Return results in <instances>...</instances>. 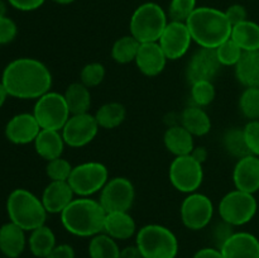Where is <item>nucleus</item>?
<instances>
[{
  "mask_svg": "<svg viewBox=\"0 0 259 258\" xmlns=\"http://www.w3.org/2000/svg\"><path fill=\"white\" fill-rule=\"evenodd\" d=\"M2 82L9 96L17 99H39L52 88V73L39 60L22 57L12 61L3 71Z\"/></svg>",
  "mask_w": 259,
  "mask_h": 258,
  "instance_id": "obj_1",
  "label": "nucleus"
},
{
  "mask_svg": "<svg viewBox=\"0 0 259 258\" xmlns=\"http://www.w3.org/2000/svg\"><path fill=\"white\" fill-rule=\"evenodd\" d=\"M194 42L201 48L219 47L232 37L233 25L224 12L210 7H197L186 20Z\"/></svg>",
  "mask_w": 259,
  "mask_h": 258,
  "instance_id": "obj_2",
  "label": "nucleus"
},
{
  "mask_svg": "<svg viewBox=\"0 0 259 258\" xmlns=\"http://www.w3.org/2000/svg\"><path fill=\"white\" fill-rule=\"evenodd\" d=\"M62 227L70 234L91 238L104 232L106 211L99 200L91 197H75L60 214Z\"/></svg>",
  "mask_w": 259,
  "mask_h": 258,
  "instance_id": "obj_3",
  "label": "nucleus"
},
{
  "mask_svg": "<svg viewBox=\"0 0 259 258\" xmlns=\"http://www.w3.org/2000/svg\"><path fill=\"white\" fill-rule=\"evenodd\" d=\"M7 211L10 222L25 232H32L45 225L47 210L42 200L25 189H15L7 200Z\"/></svg>",
  "mask_w": 259,
  "mask_h": 258,
  "instance_id": "obj_4",
  "label": "nucleus"
},
{
  "mask_svg": "<svg viewBox=\"0 0 259 258\" xmlns=\"http://www.w3.org/2000/svg\"><path fill=\"white\" fill-rule=\"evenodd\" d=\"M136 245L143 258H176L179 240L175 233L159 224H147L136 234Z\"/></svg>",
  "mask_w": 259,
  "mask_h": 258,
  "instance_id": "obj_5",
  "label": "nucleus"
},
{
  "mask_svg": "<svg viewBox=\"0 0 259 258\" xmlns=\"http://www.w3.org/2000/svg\"><path fill=\"white\" fill-rule=\"evenodd\" d=\"M167 24L168 19L163 8L157 3L147 2L133 12L129 29L138 42H158Z\"/></svg>",
  "mask_w": 259,
  "mask_h": 258,
  "instance_id": "obj_6",
  "label": "nucleus"
},
{
  "mask_svg": "<svg viewBox=\"0 0 259 258\" xmlns=\"http://www.w3.org/2000/svg\"><path fill=\"white\" fill-rule=\"evenodd\" d=\"M257 209L258 204L254 194L235 189L223 196L218 211L223 222L228 223L232 227H240L249 223L254 218Z\"/></svg>",
  "mask_w": 259,
  "mask_h": 258,
  "instance_id": "obj_7",
  "label": "nucleus"
},
{
  "mask_svg": "<svg viewBox=\"0 0 259 258\" xmlns=\"http://www.w3.org/2000/svg\"><path fill=\"white\" fill-rule=\"evenodd\" d=\"M108 181L109 171L105 164L89 161L73 167L67 182L76 196L90 197L91 195L100 192Z\"/></svg>",
  "mask_w": 259,
  "mask_h": 258,
  "instance_id": "obj_8",
  "label": "nucleus"
},
{
  "mask_svg": "<svg viewBox=\"0 0 259 258\" xmlns=\"http://www.w3.org/2000/svg\"><path fill=\"white\" fill-rule=\"evenodd\" d=\"M33 115L37 119L40 129L62 131L63 125L71 116L63 94L48 91L37 99L33 109Z\"/></svg>",
  "mask_w": 259,
  "mask_h": 258,
  "instance_id": "obj_9",
  "label": "nucleus"
},
{
  "mask_svg": "<svg viewBox=\"0 0 259 258\" xmlns=\"http://www.w3.org/2000/svg\"><path fill=\"white\" fill-rule=\"evenodd\" d=\"M168 177L172 186L184 194H192L199 190L204 181V168L191 156L175 157L169 164Z\"/></svg>",
  "mask_w": 259,
  "mask_h": 258,
  "instance_id": "obj_10",
  "label": "nucleus"
},
{
  "mask_svg": "<svg viewBox=\"0 0 259 258\" xmlns=\"http://www.w3.org/2000/svg\"><path fill=\"white\" fill-rule=\"evenodd\" d=\"M136 200V189L126 177L109 179L100 191L99 202L106 212L129 211Z\"/></svg>",
  "mask_w": 259,
  "mask_h": 258,
  "instance_id": "obj_11",
  "label": "nucleus"
},
{
  "mask_svg": "<svg viewBox=\"0 0 259 258\" xmlns=\"http://www.w3.org/2000/svg\"><path fill=\"white\" fill-rule=\"evenodd\" d=\"M180 215L187 229L201 230L210 224L214 217V204L209 196L201 192L187 194L180 207Z\"/></svg>",
  "mask_w": 259,
  "mask_h": 258,
  "instance_id": "obj_12",
  "label": "nucleus"
},
{
  "mask_svg": "<svg viewBox=\"0 0 259 258\" xmlns=\"http://www.w3.org/2000/svg\"><path fill=\"white\" fill-rule=\"evenodd\" d=\"M100 129L95 116L90 113L72 114L63 125L62 133L66 146L71 148H81L95 139Z\"/></svg>",
  "mask_w": 259,
  "mask_h": 258,
  "instance_id": "obj_13",
  "label": "nucleus"
},
{
  "mask_svg": "<svg viewBox=\"0 0 259 258\" xmlns=\"http://www.w3.org/2000/svg\"><path fill=\"white\" fill-rule=\"evenodd\" d=\"M192 42L194 40L186 23L175 22V20L168 22L158 40L166 57L172 61L184 57L189 52Z\"/></svg>",
  "mask_w": 259,
  "mask_h": 258,
  "instance_id": "obj_14",
  "label": "nucleus"
},
{
  "mask_svg": "<svg viewBox=\"0 0 259 258\" xmlns=\"http://www.w3.org/2000/svg\"><path fill=\"white\" fill-rule=\"evenodd\" d=\"M222 68L215 50L201 48L192 55L186 67V77L190 83L201 80L212 81Z\"/></svg>",
  "mask_w": 259,
  "mask_h": 258,
  "instance_id": "obj_15",
  "label": "nucleus"
},
{
  "mask_svg": "<svg viewBox=\"0 0 259 258\" xmlns=\"http://www.w3.org/2000/svg\"><path fill=\"white\" fill-rule=\"evenodd\" d=\"M39 132L40 126L33 113L17 114L5 126V136L8 141L14 144L34 143Z\"/></svg>",
  "mask_w": 259,
  "mask_h": 258,
  "instance_id": "obj_16",
  "label": "nucleus"
},
{
  "mask_svg": "<svg viewBox=\"0 0 259 258\" xmlns=\"http://www.w3.org/2000/svg\"><path fill=\"white\" fill-rule=\"evenodd\" d=\"M168 58L158 42L141 43L136 57V65L143 75L148 77L158 76L166 67Z\"/></svg>",
  "mask_w": 259,
  "mask_h": 258,
  "instance_id": "obj_17",
  "label": "nucleus"
},
{
  "mask_svg": "<svg viewBox=\"0 0 259 258\" xmlns=\"http://www.w3.org/2000/svg\"><path fill=\"white\" fill-rule=\"evenodd\" d=\"M233 182L237 190L255 194L259 190V157L249 154L238 159L233 169Z\"/></svg>",
  "mask_w": 259,
  "mask_h": 258,
  "instance_id": "obj_18",
  "label": "nucleus"
},
{
  "mask_svg": "<svg viewBox=\"0 0 259 258\" xmlns=\"http://www.w3.org/2000/svg\"><path fill=\"white\" fill-rule=\"evenodd\" d=\"M224 258H259V239L247 232H237L220 248Z\"/></svg>",
  "mask_w": 259,
  "mask_h": 258,
  "instance_id": "obj_19",
  "label": "nucleus"
},
{
  "mask_svg": "<svg viewBox=\"0 0 259 258\" xmlns=\"http://www.w3.org/2000/svg\"><path fill=\"white\" fill-rule=\"evenodd\" d=\"M73 199L75 192L67 181H51L40 197L48 214H61Z\"/></svg>",
  "mask_w": 259,
  "mask_h": 258,
  "instance_id": "obj_20",
  "label": "nucleus"
},
{
  "mask_svg": "<svg viewBox=\"0 0 259 258\" xmlns=\"http://www.w3.org/2000/svg\"><path fill=\"white\" fill-rule=\"evenodd\" d=\"M137 224L128 211L106 212L104 222V233L115 240L131 239L137 234Z\"/></svg>",
  "mask_w": 259,
  "mask_h": 258,
  "instance_id": "obj_21",
  "label": "nucleus"
},
{
  "mask_svg": "<svg viewBox=\"0 0 259 258\" xmlns=\"http://www.w3.org/2000/svg\"><path fill=\"white\" fill-rule=\"evenodd\" d=\"M27 244L25 230L9 222L0 227V250L8 258H18Z\"/></svg>",
  "mask_w": 259,
  "mask_h": 258,
  "instance_id": "obj_22",
  "label": "nucleus"
},
{
  "mask_svg": "<svg viewBox=\"0 0 259 258\" xmlns=\"http://www.w3.org/2000/svg\"><path fill=\"white\" fill-rule=\"evenodd\" d=\"M65 146V139L61 131H52V129H40L34 141L35 152L47 162L62 157Z\"/></svg>",
  "mask_w": 259,
  "mask_h": 258,
  "instance_id": "obj_23",
  "label": "nucleus"
},
{
  "mask_svg": "<svg viewBox=\"0 0 259 258\" xmlns=\"http://www.w3.org/2000/svg\"><path fill=\"white\" fill-rule=\"evenodd\" d=\"M163 143L167 151L175 157L189 156L195 148L194 136L187 129L180 125H172L164 132Z\"/></svg>",
  "mask_w": 259,
  "mask_h": 258,
  "instance_id": "obj_24",
  "label": "nucleus"
},
{
  "mask_svg": "<svg viewBox=\"0 0 259 258\" xmlns=\"http://www.w3.org/2000/svg\"><path fill=\"white\" fill-rule=\"evenodd\" d=\"M181 125L194 137H204L211 129V119L204 108L190 105L182 110Z\"/></svg>",
  "mask_w": 259,
  "mask_h": 258,
  "instance_id": "obj_25",
  "label": "nucleus"
},
{
  "mask_svg": "<svg viewBox=\"0 0 259 258\" xmlns=\"http://www.w3.org/2000/svg\"><path fill=\"white\" fill-rule=\"evenodd\" d=\"M235 77L244 88L259 86V51L243 52L235 66Z\"/></svg>",
  "mask_w": 259,
  "mask_h": 258,
  "instance_id": "obj_26",
  "label": "nucleus"
},
{
  "mask_svg": "<svg viewBox=\"0 0 259 258\" xmlns=\"http://www.w3.org/2000/svg\"><path fill=\"white\" fill-rule=\"evenodd\" d=\"M230 38L242 48L243 52L259 51V24L252 20H244L233 27Z\"/></svg>",
  "mask_w": 259,
  "mask_h": 258,
  "instance_id": "obj_27",
  "label": "nucleus"
},
{
  "mask_svg": "<svg viewBox=\"0 0 259 258\" xmlns=\"http://www.w3.org/2000/svg\"><path fill=\"white\" fill-rule=\"evenodd\" d=\"M63 98H65L71 115L89 113V109L91 106L90 89L81 83L80 81L70 83L63 93Z\"/></svg>",
  "mask_w": 259,
  "mask_h": 258,
  "instance_id": "obj_28",
  "label": "nucleus"
},
{
  "mask_svg": "<svg viewBox=\"0 0 259 258\" xmlns=\"http://www.w3.org/2000/svg\"><path fill=\"white\" fill-rule=\"evenodd\" d=\"M28 245H29V250L34 257L46 258L52 252L53 248L57 245L55 233L46 224L42 225V227L30 232Z\"/></svg>",
  "mask_w": 259,
  "mask_h": 258,
  "instance_id": "obj_29",
  "label": "nucleus"
},
{
  "mask_svg": "<svg viewBox=\"0 0 259 258\" xmlns=\"http://www.w3.org/2000/svg\"><path fill=\"white\" fill-rule=\"evenodd\" d=\"M99 126L103 129H114L118 128L126 116V109L123 104L118 101H110L105 103L96 110L94 114Z\"/></svg>",
  "mask_w": 259,
  "mask_h": 258,
  "instance_id": "obj_30",
  "label": "nucleus"
},
{
  "mask_svg": "<svg viewBox=\"0 0 259 258\" xmlns=\"http://www.w3.org/2000/svg\"><path fill=\"white\" fill-rule=\"evenodd\" d=\"M120 248L114 238L105 233H100L91 237L89 243L90 258H119Z\"/></svg>",
  "mask_w": 259,
  "mask_h": 258,
  "instance_id": "obj_31",
  "label": "nucleus"
},
{
  "mask_svg": "<svg viewBox=\"0 0 259 258\" xmlns=\"http://www.w3.org/2000/svg\"><path fill=\"white\" fill-rule=\"evenodd\" d=\"M141 42L136 39L132 34L123 35L114 42L111 47V57L116 63L126 65L136 61Z\"/></svg>",
  "mask_w": 259,
  "mask_h": 258,
  "instance_id": "obj_32",
  "label": "nucleus"
},
{
  "mask_svg": "<svg viewBox=\"0 0 259 258\" xmlns=\"http://www.w3.org/2000/svg\"><path fill=\"white\" fill-rule=\"evenodd\" d=\"M223 147L229 156L240 159L249 156L250 151L248 148L247 141L244 137L243 128H230L224 133L222 139Z\"/></svg>",
  "mask_w": 259,
  "mask_h": 258,
  "instance_id": "obj_33",
  "label": "nucleus"
},
{
  "mask_svg": "<svg viewBox=\"0 0 259 258\" xmlns=\"http://www.w3.org/2000/svg\"><path fill=\"white\" fill-rule=\"evenodd\" d=\"M191 85V100L192 105L205 108L214 101L217 91L212 81L201 80L190 83Z\"/></svg>",
  "mask_w": 259,
  "mask_h": 258,
  "instance_id": "obj_34",
  "label": "nucleus"
},
{
  "mask_svg": "<svg viewBox=\"0 0 259 258\" xmlns=\"http://www.w3.org/2000/svg\"><path fill=\"white\" fill-rule=\"evenodd\" d=\"M239 109L249 120H259L258 88H245L239 98Z\"/></svg>",
  "mask_w": 259,
  "mask_h": 258,
  "instance_id": "obj_35",
  "label": "nucleus"
},
{
  "mask_svg": "<svg viewBox=\"0 0 259 258\" xmlns=\"http://www.w3.org/2000/svg\"><path fill=\"white\" fill-rule=\"evenodd\" d=\"M215 52H217L220 65L228 66V67H230V66H234L235 67L243 55L242 48L232 38H229L224 43H222L219 47L215 48Z\"/></svg>",
  "mask_w": 259,
  "mask_h": 258,
  "instance_id": "obj_36",
  "label": "nucleus"
},
{
  "mask_svg": "<svg viewBox=\"0 0 259 258\" xmlns=\"http://www.w3.org/2000/svg\"><path fill=\"white\" fill-rule=\"evenodd\" d=\"M105 67L103 63L91 62L82 67L80 72V82L88 86L89 89L96 88L105 78Z\"/></svg>",
  "mask_w": 259,
  "mask_h": 258,
  "instance_id": "obj_37",
  "label": "nucleus"
},
{
  "mask_svg": "<svg viewBox=\"0 0 259 258\" xmlns=\"http://www.w3.org/2000/svg\"><path fill=\"white\" fill-rule=\"evenodd\" d=\"M72 168L73 166L67 159L58 157V158L47 162L46 174L51 181H68Z\"/></svg>",
  "mask_w": 259,
  "mask_h": 258,
  "instance_id": "obj_38",
  "label": "nucleus"
},
{
  "mask_svg": "<svg viewBox=\"0 0 259 258\" xmlns=\"http://www.w3.org/2000/svg\"><path fill=\"white\" fill-rule=\"evenodd\" d=\"M196 0H171L168 15L175 22H185L196 9Z\"/></svg>",
  "mask_w": 259,
  "mask_h": 258,
  "instance_id": "obj_39",
  "label": "nucleus"
},
{
  "mask_svg": "<svg viewBox=\"0 0 259 258\" xmlns=\"http://www.w3.org/2000/svg\"><path fill=\"white\" fill-rule=\"evenodd\" d=\"M243 131L250 153L259 157V120H249Z\"/></svg>",
  "mask_w": 259,
  "mask_h": 258,
  "instance_id": "obj_40",
  "label": "nucleus"
},
{
  "mask_svg": "<svg viewBox=\"0 0 259 258\" xmlns=\"http://www.w3.org/2000/svg\"><path fill=\"white\" fill-rule=\"evenodd\" d=\"M18 28L13 19L8 18L7 15L0 18V45H7L13 42L17 37Z\"/></svg>",
  "mask_w": 259,
  "mask_h": 258,
  "instance_id": "obj_41",
  "label": "nucleus"
},
{
  "mask_svg": "<svg viewBox=\"0 0 259 258\" xmlns=\"http://www.w3.org/2000/svg\"><path fill=\"white\" fill-rule=\"evenodd\" d=\"M224 13H225V15H227L229 23L233 25V27L248 19L247 9H245V8L240 4L230 5V7L228 8Z\"/></svg>",
  "mask_w": 259,
  "mask_h": 258,
  "instance_id": "obj_42",
  "label": "nucleus"
},
{
  "mask_svg": "<svg viewBox=\"0 0 259 258\" xmlns=\"http://www.w3.org/2000/svg\"><path fill=\"white\" fill-rule=\"evenodd\" d=\"M233 227L230 224H228V223L223 222L219 223V224L215 227L214 229V239H215V243H217L218 248H222V245L224 244L225 242H227L228 239L230 238V235L233 234Z\"/></svg>",
  "mask_w": 259,
  "mask_h": 258,
  "instance_id": "obj_43",
  "label": "nucleus"
},
{
  "mask_svg": "<svg viewBox=\"0 0 259 258\" xmlns=\"http://www.w3.org/2000/svg\"><path fill=\"white\" fill-rule=\"evenodd\" d=\"M13 8L22 12H32L45 4L46 0H8Z\"/></svg>",
  "mask_w": 259,
  "mask_h": 258,
  "instance_id": "obj_44",
  "label": "nucleus"
},
{
  "mask_svg": "<svg viewBox=\"0 0 259 258\" xmlns=\"http://www.w3.org/2000/svg\"><path fill=\"white\" fill-rule=\"evenodd\" d=\"M46 258H75V249L70 244H57Z\"/></svg>",
  "mask_w": 259,
  "mask_h": 258,
  "instance_id": "obj_45",
  "label": "nucleus"
},
{
  "mask_svg": "<svg viewBox=\"0 0 259 258\" xmlns=\"http://www.w3.org/2000/svg\"><path fill=\"white\" fill-rule=\"evenodd\" d=\"M194 258H224L219 248H201L194 254Z\"/></svg>",
  "mask_w": 259,
  "mask_h": 258,
  "instance_id": "obj_46",
  "label": "nucleus"
},
{
  "mask_svg": "<svg viewBox=\"0 0 259 258\" xmlns=\"http://www.w3.org/2000/svg\"><path fill=\"white\" fill-rule=\"evenodd\" d=\"M119 258H143L141 250L138 249L136 244L134 245H128V247L120 249V254Z\"/></svg>",
  "mask_w": 259,
  "mask_h": 258,
  "instance_id": "obj_47",
  "label": "nucleus"
},
{
  "mask_svg": "<svg viewBox=\"0 0 259 258\" xmlns=\"http://www.w3.org/2000/svg\"><path fill=\"white\" fill-rule=\"evenodd\" d=\"M190 156H191L194 159H196L199 163L202 164L207 159L209 153H207V149L205 148V147H195V148L192 149V152Z\"/></svg>",
  "mask_w": 259,
  "mask_h": 258,
  "instance_id": "obj_48",
  "label": "nucleus"
},
{
  "mask_svg": "<svg viewBox=\"0 0 259 258\" xmlns=\"http://www.w3.org/2000/svg\"><path fill=\"white\" fill-rule=\"evenodd\" d=\"M9 96V94H8L7 89L4 88V85H3V82L0 81V108H2L3 105H4V103L7 101V98Z\"/></svg>",
  "mask_w": 259,
  "mask_h": 258,
  "instance_id": "obj_49",
  "label": "nucleus"
},
{
  "mask_svg": "<svg viewBox=\"0 0 259 258\" xmlns=\"http://www.w3.org/2000/svg\"><path fill=\"white\" fill-rule=\"evenodd\" d=\"M7 14V4L3 0H0V18L5 17Z\"/></svg>",
  "mask_w": 259,
  "mask_h": 258,
  "instance_id": "obj_50",
  "label": "nucleus"
},
{
  "mask_svg": "<svg viewBox=\"0 0 259 258\" xmlns=\"http://www.w3.org/2000/svg\"><path fill=\"white\" fill-rule=\"evenodd\" d=\"M52 2L57 3V4H61V5H68L71 4V3L75 2V0H52Z\"/></svg>",
  "mask_w": 259,
  "mask_h": 258,
  "instance_id": "obj_51",
  "label": "nucleus"
},
{
  "mask_svg": "<svg viewBox=\"0 0 259 258\" xmlns=\"http://www.w3.org/2000/svg\"><path fill=\"white\" fill-rule=\"evenodd\" d=\"M258 90H259V86H258Z\"/></svg>",
  "mask_w": 259,
  "mask_h": 258,
  "instance_id": "obj_52",
  "label": "nucleus"
}]
</instances>
